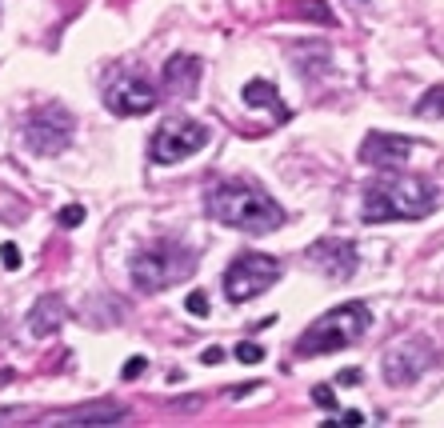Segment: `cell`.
I'll return each mask as SVG.
<instances>
[{
	"label": "cell",
	"instance_id": "obj_1",
	"mask_svg": "<svg viewBox=\"0 0 444 428\" xmlns=\"http://www.w3.org/2000/svg\"><path fill=\"white\" fill-rule=\"evenodd\" d=\"M209 216L224 228H240V233H276L284 224V208L272 200L260 184L248 181H216L204 192Z\"/></svg>",
	"mask_w": 444,
	"mask_h": 428
},
{
	"label": "cell",
	"instance_id": "obj_2",
	"mask_svg": "<svg viewBox=\"0 0 444 428\" xmlns=\"http://www.w3.org/2000/svg\"><path fill=\"white\" fill-rule=\"evenodd\" d=\"M384 176L369 181L364 200H360V216L369 224H384V221H420L428 216L436 204V188L420 176H408L400 169H381Z\"/></svg>",
	"mask_w": 444,
	"mask_h": 428
},
{
	"label": "cell",
	"instance_id": "obj_3",
	"mask_svg": "<svg viewBox=\"0 0 444 428\" xmlns=\"http://www.w3.org/2000/svg\"><path fill=\"white\" fill-rule=\"evenodd\" d=\"M369 329H372V312L360 305V300H352V305H336V308H328L324 317H316L309 329L300 332V341H296L292 353L296 356L340 353V348H348V344H357Z\"/></svg>",
	"mask_w": 444,
	"mask_h": 428
},
{
	"label": "cell",
	"instance_id": "obj_4",
	"mask_svg": "<svg viewBox=\"0 0 444 428\" xmlns=\"http://www.w3.org/2000/svg\"><path fill=\"white\" fill-rule=\"evenodd\" d=\"M192 264H197L192 248L176 245V240H152V245H144L132 257L128 272H132V284L140 293H164L176 281H185L192 272Z\"/></svg>",
	"mask_w": 444,
	"mask_h": 428
},
{
	"label": "cell",
	"instance_id": "obj_5",
	"mask_svg": "<svg viewBox=\"0 0 444 428\" xmlns=\"http://www.w3.org/2000/svg\"><path fill=\"white\" fill-rule=\"evenodd\" d=\"M209 145V128L192 116H164V124L148 140V160L152 164H180V160L197 157Z\"/></svg>",
	"mask_w": 444,
	"mask_h": 428
},
{
	"label": "cell",
	"instance_id": "obj_6",
	"mask_svg": "<svg viewBox=\"0 0 444 428\" xmlns=\"http://www.w3.org/2000/svg\"><path fill=\"white\" fill-rule=\"evenodd\" d=\"M276 281H280V264L272 257H264V252H240L228 264V272H224V296L233 305H245L252 296L269 293Z\"/></svg>",
	"mask_w": 444,
	"mask_h": 428
},
{
	"label": "cell",
	"instance_id": "obj_7",
	"mask_svg": "<svg viewBox=\"0 0 444 428\" xmlns=\"http://www.w3.org/2000/svg\"><path fill=\"white\" fill-rule=\"evenodd\" d=\"M104 109L116 116H144L156 109V88L136 68H116L112 80L104 85Z\"/></svg>",
	"mask_w": 444,
	"mask_h": 428
},
{
	"label": "cell",
	"instance_id": "obj_8",
	"mask_svg": "<svg viewBox=\"0 0 444 428\" xmlns=\"http://www.w3.org/2000/svg\"><path fill=\"white\" fill-rule=\"evenodd\" d=\"M73 133H76L73 112H64L61 104H49V109L32 112L25 121V145L32 148V152H40V157L64 152V145L73 140Z\"/></svg>",
	"mask_w": 444,
	"mask_h": 428
},
{
	"label": "cell",
	"instance_id": "obj_9",
	"mask_svg": "<svg viewBox=\"0 0 444 428\" xmlns=\"http://www.w3.org/2000/svg\"><path fill=\"white\" fill-rule=\"evenodd\" d=\"M436 360V348H432L424 336H405L396 341L388 353H384V380L393 389H408L412 380H420Z\"/></svg>",
	"mask_w": 444,
	"mask_h": 428
},
{
	"label": "cell",
	"instance_id": "obj_10",
	"mask_svg": "<svg viewBox=\"0 0 444 428\" xmlns=\"http://www.w3.org/2000/svg\"><path fill=\"white\" fill-rule=\"evenodd\" d=\"M412 152H417V140L400 133H369L360 145V160L372 169H405Z\"/></svg>",
	"mask_w": 444,
	"mask_h": 428
},
{
	"label": "cell",
	"instance_id": "obj_11",
	"mask_svg": "<svg viewBox=\"0 0 444 428\" xmlns=\"http://www.w3.org/2000/svg\"><path fill=\"white\" fill-rule=\"evenodd\" d=\"M309 264H316V269H324L333 281H348L352 272H357L360 264V252L352 240H340V236H328V240H312L309 245Z\"/></svg>",
	"mask_w": 444,
	"mask_h": 428
},
{
	"label": "cell",
	"instance_id": "obj_12",
	"mask_svg": "<svg viewBox=\"0 0 444 428\" xmlns=\"http://www.w3.org/2000/svg\"><path fill=\"white\" fill-rule=\"evenodd\" d=\"M164 92L168 97H192L200 85V56H192V52H173L168 61H164Z\"/></svg>",
	"mask_w": 444,
	"mask_h": 428
},
{
	"label": "cell",
	"instance_id": "obj_13",
	"mask_svg": "<svg viewBox=\"0 0 444 428\" xmlns=\"http://www.w3.org/2000/svg\"><path fill=\"white\" fill-rule=\"evenodd\" d=\"M61 320H64V305H61V296H40L37 305H32V312H28V332L32 336H52V332L61 329Z\"/></svg>",
	"mask_w": 444,
	"mask_h": 428
},
{
	"label": "cell",
	"instance_id": "obj_14",
	"mask_svg": "<svg viewBox=\"0 0 444 428\" xmlns=\"http://www.w3.org/2000/svg\"><path fill=\"white\" fill-rule=\"evenodd\" d=\"M124 408H112V404H88V408H73V412H56L49 416L52 424H121Z\"/></svg>",
	"mask_w": 444,
	"mask_h": 428
},
{
	"label": "cell",
	"instance_id": "obj_15",
	"mask_svg": "<svg viewBox=\"0 0 444 428\" xmlns=\"http://www.w3.org/2000/svg\"><path fill=\"white\" fill-rule=\"evenodd\" d=\"M240 97H245V104H252V109H269L276 124L288 121V109H284V100H280V92H276L272 80H248Z\"/></svg>",
	"mask_w": 444,
	"mask_h": 428
},
{
	"label": "cell",
	"instance_id": "obj_16",
	"mask_svg": "<svg viewBox=\"0 0 444 428\" xmlns=\"http://www.w3.org/2000/svg\"><path fill=\"white\" fill-rule=\"evenodd\" d=\"M288 13L300 16V20H312V25H324V28H336V16L324 0H288Z\"/></svg>",
	"mask_w": 444,
	"mask_h": 428
},
{
	"label": "cell",
	"instance_id": "obj_17",
	"mask_svg": "<svg viewBox=\"0 0 444 428\" xmlns=\"http://www.w3.org/2000/svg\"><path fill=\"white\" fill-rule=\"evenodd\" d=\"M417 116H424V121H440L444 116V85H432L428 92H420Z\"/></svg>",
	"mask_w": 444,
	"mask_h": 428
},
{
	"label": "cell",
	"instance_id": "obj_18",
	"mask_svg": "<svg viewBox=\"0 0 444 428\" xmlns=\"http://www.w3.org/2000/svg\"><path fill=\"white\" fill-rule=\"evenodd\" d=\"M236 360H240V365H260V360H264V348L252 344V341H240L236 344Z\"/></svg>",
	"mask_w": 444,
	"mask_h": 428
},
{
	"label": "cell",
	"instance_id": "obj_19",
	"mask_svg": "<svg viewBox=\"0 0 444 428\" xmlns=\"http://www.w3.org/2000/svg\"><path fill=\"white\" fill-rule=\"evenodd\" d=\"M312 401L321 404L324 412H336V392L328 389V384H316V389H312Z\"/></svg>",
	"mask_w": 444,
	"mask_h": 428
},
{
	"label": "cell",
	"instance_id": "obj_20",
	"mask_svg": "<svg viewBox=\"0 0 444 428\" xmlns=\"http://www.w3.org/2000/svg\"><path fill=\"white\" fill-rule=\"evenodd\" d=\"M0 264H4L8 272H16V269H20V248H16L13 240H8V245H0Z\"/></svg>",
	"mask_w": 444,
	"mask_h": 428
},
{
	"label": "cell",
	"instance_id": "obj_21",
	"mask_svg": "<svg viewBox=\"0 0 444 428\" xmlns=\"http://www.w3.org/2000/svg\"><path fill=\"white\" fill-rule=\"evenodd\" d=\"M185 308L192 312V317H200V320H204V317H209V296H204V293H188Z\"/></svg>",
	"mask_w": 444,
	"mask_h": 428
},
{
	"label": "cell",
	"instance_id": "obj_22",
	"mask_svg": "<svg viewBox=\"0 0 444 428\" xmlns=\"http://www.w3.org/2000/svg\"><path fill=\"white\" fill-rule=\"evenodd\" d=\"M80 221H85V208H80V204H68V208H61V224H64V228H76Z\"/></svg>",
	"mask_w": 444,
	"mask_h": 428
},
{
	"label": "cell",
	"instance_id": "obj_23",
	"mask_svg": "<svg viewBox=\"0 0 444 428\" xmlns=\"http://www.w3.org/2000/svg\"><path fill=\"white\" fill-rule=\"evenodd\" d=\"M144 368H148V360H144V356H132V360H124L121 377H124V380H136L140 372H144Z\"/></svg>",
	"mask_w": 444,
	"mask_h": 428
},
{
	"label": "cell",
	"instance_id": "obj_24",
	"mask_svg": "<svg viewBox=\"0 0 444 428\" xmlns=\"http://www.w3.org/2000/svg\"><path fill=\"white\" fill-rule=\"evenodd\" d=\"M336 384H360V368H345V372L336 377Z\"/></svg>",
	"mask_w": 444,
	"mask_h": 428
},
{
	"label": "cell",
	"instance_id": "obj_25",
	"mask_svg": "<svg viewBox=\"0 0 444 428\" xmlns=\"http://www.w3.org/2000/svg\"><path fill=\"white\" fill-rule=\"evenodd\" d=\"M221 360H224V348H216V344L204 348V365H221Z\"/></svg>",
	"mask_w": 444,
	"mask_h": 428
},
{
	"label": "cell",
	"instance_id": "obj_26",
	"mask_svg": "<svg viewBox=\"0 0 444 428\" xmlns=\"http://www.w3.org/2000/svg\"><path fill=\"white\" fill-rule=\"evenodd\" d=\"M340 424H364V416L360 412H340Z\"/></svg>",
	"mask_w": 444,
	"mask_h": 428
}]
</instances>
